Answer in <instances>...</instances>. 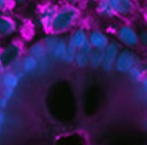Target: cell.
Segmentation results:
<instances>
[{"mask_svg":"<svg viewBox=\"0 0 147 145\" xmlns=\"http://www.w3.org/2000/svg\"><path fill=\"white\" fill-rule=\"evenodd\" d=\"M138 89L140 90V91H139L140 97H141L142 101L145 102V101H146V98H147V77L144 78V79L138 84Z\"/></svg>","mask_w":147,"mask_h":145,"instance_id":"44dd1931","label":"cell"},{"mask_svg":"<svg viewBox=\"0 0 147 145\" xmlns=\"http://www.w3.org/2000/svg\"><path fill=\"white\" fill-rule=\"evenodd\" d=\"M95 12L96 14L102 17V18H107V20H111L114 17H116L115 12L109 2V0H96L95 3Z\"/></svg>","mask_w":147,"mask_h":145,"instance_id":"9a60e30c","label":"cell"},{"mask_svg":"<svg viewBox=\"0 0 147 145\" xmlns=\"http://www.w3.org/2000/svg\"><path fill=\"white\" fill-rule=\"evenodd\" d=\"M26 53L31 55L33 59H36V61L38 62V75H45L49 71L53 62L48 56L41 40H37L30 44V46L26 49Z\"/></svg>","mask_w":147,"mask_h":145,"instance_id":"277c9868","label":"cell"},{"mask_svg":"<svg viewBox=\"0 0 147 145\" xmlns=\"http://www.w3.org/2000/svg\"><path fill=\"white\" fill-rule=\"evenodd\" d=\"M134 2H141V1H145V0H133Z\"/></svg>","mask_w":147,"mask_h":145,"instance_id":"1f68e13d","label":"cell"},{"mask_svg":"<svg viewBox=\"0 0 147 145\" xmlns=\"http://www.w3.org/2000/svg\"><path fill=\"white\" fill-rule=\"evenodd\" d=\"M24 54V45L20 40H11L2 45L0 49V62L5 69H9L15 62L20 61Z\"/></svg>","mask_w":147,"mask_h":145,"instance_id":"7a4b0ae2","label":"cell"},{"mask_svg":"<svg viewBox=\"0 0 147 145\" xmlns=\"http://www.w3.org/2000/svg\"><path fill=\"white\" fill-rule=\"evenodd\" d=\"M87 40L92 48L94 49H105V47L110 41L109 35L101 29H91L87 33Z\"/></svg>","mask_w":147,"mask_h":145,"instance_id":"8fae6325","label":"cell"},{"mask_svg":"<svg viewBox=\"0 0 147 145\" xmlns=\"http://www.w3.org/2000/svg\"><path fill=\"white\" fill-rule=\"evenodd\" d=\"M18 30V23L17 21L8 14L2 13L0 16V38L3 39H9L14 35H16Z\"/></svg>","mask_w":147,"mask_h":145,"instance_id":"30bf717a","label":"cell"},{"mask_svg":"<svg viewBox=\"0 0 147 145\" xmlns=\"http://www.w3.org/2000/svg\"><path fill=\"white\" fill-rule=\"evenodd\" d=\"M11 1V3H16V5H22V3H24L26 0H10Z\"/></svg>","mask_w":147,"mask_h":145,"instance_id":"83f0119b","label":"cell"},{"mask_svg":"<svg viewBox=\"0 0 147 145\" xmlns=\"http://www.w3.org/2000/svg\"><path fill=\"white\" fill-rule=\"evenodd\" d=\"M59 37L60 36H57V35H54L52 32H47L46 36L42 38L41 43H42L48 56H51V54H52V52H53V49H54V47H55V45L59 40Z\"/></svg>","mask_w":147,"mask_h":145,"instance_id":"ac0fdd59","label":"cell"},{"mask_svg":"<svg viewBox=\"0 0 147 145\" xmlns=\"http://www.w3.org/2000/svg\"><path fill=\"white\" fill-rule=\"evenodd\" d=\"M67 48H68V41H67V37L64 36H60L59 37V40L51 54V60L53 63H63V59H64V55H65V52H67Z\"/></svg>","mask_w":147,"mask_h":145,"instance_id":"4fadbf2b","label":"cell"},{"mask_svg":"<svg viewBox=\"0 0 147 145\" xmlns=\"http://www.w3.org/2000/svg\"><path fill=\"white\" fill-rule=\"evenodd\" d=\"M44 2H55L56 0H42Z\"/></svg>","mask_w":147,"mask_h":145,"instance_id":"f546056e","label":"cell"},{"mask_svg":"<svg viewBox=\"0 0 147 145\" xmlns=\"http://www.w3.org/2000/svg\"><path fill=\"white\" fill-rule=\"evenodd\" d=\"M3 71H5V68H3V66H2V64H1V62H0V75H1Z\"/></svg>","mask_w":147,"mask_h":145,"instance_id":"f1b7e54d","label":"cell"},{"mask_svg":"<svg viewBox=\"0 0 147 145\" xmlns=\"http://www.w3.org/2000/svg\"><path fill=\"white\" fill-rule=\"evenodd\" d=\"M87 33L88 30L83 25L75 26L68 35L67 41L70 46H72L76 49H82L86 44H88L87 40Z\"/></svg>","mask_w":147,"mask_h":145,"instance_id":"ba28073f","label":"cell"},{"mask_svg":"<svg viewBox=\"0 0 147 145\" xmlns=\"http://www.w3.org/2000/svg\"><path fill=\"white\" fill-rule=\"evenodd\" d=\"M8 123V115L6 110L0 109V128H3Z\"/></svg>","mask_w":147,"mask_h":145,"instance_id":"cb8c5ba5","label":"cell"},{"mask_svg":"<svg viewBox=\"0 0 147 145\" xmlns=\"http://www.w3.org/2000/svg\"><path fill=\"white\" fill-rule=\"evenodd\" d=\"M138 39H139V45H141L142 47L147 46V31L145 29L138 31Z\"/></svg>","mask_w":147,"mask_h":145,"instance_id":"603a6c76","label":"cell"},{"mask_svg":"<svg viewBox=\"0 0 147 145\" xmlns=\"http://www.w3.org/2000/svg\"><path fill=\"white\" fill-rule=\"evenodd\" d=\"M23 79L22 76L11 71L10 69H5V71L0 75V90L2 89H13L17 90Z\"/></svg>","mask_w":147,"mask_h":145,"instance_id":"7c38bea8","label":"cell"},{"mask_svg":"<svg viewBox=\"0 0 147 145\" xmlns=\"http://www.w3.org/2000/svg\"><path fill=\"white\" fill-rule=\"evenodd\" d=\"M103 61V49H94L92 48L88 53V68L91 69H101V64Z\"/></svg>","mask_w":147,"mask_h":145,"instance_id":"e0dca14e","label":"cell"},{"mask_svg":"<svg viewBox=\"0 0 147 145\" xmlns=\"http://www.w3.org/2000/svg\"><path fill=\"white\" fill-rule=\"evenodd\" d=\"M80 18L82 9L78 6L67 3L59 5L48 32H52L57 36H64L78 25Z\"/></svg>","mask_w":147,"mask_h":145,"instance_id":"6da1fadb","label":"cell"},{"mask_svg":"<svg viewBox=\"0 0 147 145\" xmlns=\"http://www.w3.org/2000/svg\"><path fill=\"white\" fill-rule=\"evenodd\" d=\"M1 14H2V13H1V12H0V16H1Z\"/></svg>","mask_w":147,"mask_h":145,"instance_id":"836d02e7","label":"cell"},{"mask_svg":"<svg viewBox=\"0 0 147 145\" xmlns=\"http://www.w3.org/2000/svg\"><path fill=\"white\" fill-rule=\"evenodd\" d=\"M11 1L10 0H0V12L3 13L10 8Z\"/></svg>","mask_w":147,"mask_h":145,"instance_id":"d4e9b609","label":"cell"},{"mask_svg":"<svg viewBox=\"0 0 147 145\" xmlns=\"http://www.w3.org/2000/svg\"><path fill=\"white\" fill-rule=\"evenodd\" d=\"M16 94V90H13V89H2L0 90V96L7 100H11Z\"/></svg>","mask_w":147,"mask_h":145,"instance_id":"7402d4cb","label":"cell"},{"mask_svg":"<svg viewBox=\"0 0 147 145\" xmlns=\"http://www.w3.org/2000/svg\"><path fill=\"white\" fill-rule=\"evenodd\" d=\"M140 62H142V60L134 52V49L122 47L115 61L113 71H116L119 75H127V72Z\"/></svg>","mask_w":147,"mask_h":145,"instance_id":"3957f363","label":"cell"},{"mask_svg":"<svg viewBox=\"0 0 147 145\" xmlns=\"http://www.w3.org/2000/svg\"><path fill=\"white\" fill-rule=\"evenodd\" d=\"M59 5L56 2H44L38 12V22L45 31H49L53 18L56 14Z\"/></svg>","mask_w":147,"mask_h":145,"instance_id":"52a82bcc","label":"cell"},{"mask_svg":"<svg viewBox=\"0 0 147 145\" xmlns=\"http://www.w3.org/2000/svg\"><path fill=\"white\" fill-rule=\"evenodd\" d=\"M76 52H77V49L68 44V48H67V52H65V55H64V59H63V63L67 64V66H72Z\"/></svg>","mask_w":147,"mask_h":145,"instance_id":"ffe728a7","label":"cell"},{"mask_svg":"<svg viewBox=\"0 0 147 145\" xmlns=\"http://www.w3.org/2000/svg\"><path fill=\"white\" fill-rule=\"evenodd\" d=\"M127 76H129L130 81H131L133 84L138 85L144 78L147 77V76H146V66H145V63H144V62H140L139 64L134 66V67L127 72Z\"/></svg>","mask_w":147,"mask_h":145,"instance_id":"2e32d148","label":"cell"},{"mask_svg":"<svg viewBox=\"0 0 147 145\" xmlns=\"http://www.w3.org/2000/svg\"><path fill=\"white\" fill-rule=\"evenodd\" d=\"M20 64H21V70H22L24 76H26V75L28 76L34 75V74L38 72V62L36 61V59H33L28 53H25L21 58Z\"/></svg>","mask_w":147,"mask_h":145,"instance_id":"5bb4252c","label":"cell"},{"mask_svg":"<svg viewBox=\"0 0 147 145\" xmlns=\"http://www.w3.org/2000/svg\"><path fill=\"white\" fill-rule=\"evenodd\" d=\"M2 45H3V43H2V39L0 38V49H1V47H2Z\"/></svg>","mask_w":147,"mask_h":145,"instance_id":"4dcf8cb0","label":"cell"},{"mask_svg":"<svg viewBox=\"0 0 147 145\" xmlns=\"http://www.w3.org/2000/svg\"><path fill=\"white\" fill-rule=\"evenodd\" d=\"M1 133H2V128H0V136H1Z\"/></svg>","mask_w":147,"mask_h":145,"instance_id":"d6a6232c","label":"cell"},{"mask_svg":"<svg viewBox=\"0 0 147 145\" xmlns=\"http://www.w3.org/2000/svg\"><path fill=\"white\" fill-rule=\"evenodd\" d=\"M0 97H1V96H0Z\"/></svg>","mask_w":147,"mask_h":145,"instance_id":"e575fe53","label":"cell"},{"mask_svg":"<svg viewBox=\"0 0 147 145\" xmlns=\"http://www.w3.org/2000/svg\"><path fill=\"white\" fill-rule=\"evenodd\" d=\"M115 15L121 18H127L132 16L137 9V2L133 0H109Z\"/></svg>","mask_w":147,"mask_h":145,"instance_id":"9c48e42d","label":"cell"},{"mask_svg":"<svg viewBox=\"0 0 147 145\" xmlns=\"http://www.w3.org/2000/svg\"><path fill=\"white\" fill-rule=\"evenodd\" d=\"M74 64L78 69L88 68V53L83 51V49H77L76 55H75V60H74Z\"/></svg>","mask_w":147,"mask_h":145,"instance_id":"d6986e66","label":"cell"},{"mask_svg":"<svg viewBox=\"0 0 147 145\" xmlns=\"http://www.w3.org/2000/svg\"><path fill=\"white\" fill-rule=\"evenodd\" d=\"M9 104H10V101H9V100H7V99H5V98L0 97V109L6 110V109L8 108V106H9Z\"/></svg>","mask_w":147,"mask_h":145,"instance_id":"484cf974","label":"cell"},{"mask_svg":"<svg viewBox=\"0 0 147 145\" xmlns=\"http://www.w3.org/2000/svg\"><path fill=\"white\" fill-rule=\"evenodd\" d=\"M116 41L124 48H137L139 46L138 30L129 23L119 24L116 29Z\"/></svg>","mask_w":147,"mask_h":145,"instance_id":"5b68a950","label":"cell"},{"mask_svg":"<svg viewBox=\"0 0 147 145\" xmlns=\"http://www.w3.org/2000/svg\"><path fill=\"white\" fill-rule=\"evenodd\" d=\"M122 46L115 40L110 39L108 45L103 49V61L101 64V70L105 72H110L114 70V64L117 59V55L121 51Z\"/></svg>","mask_w":147,"mask_h":145,"instance_id":"8992f818","label":"cell"},{"mask_svg":"<svg viewBox=\"0 0 147 145\" xmlns=\"http://www.w3.org/2000/svg\"><path fill=\"white\" fill-rule=\"evenodd\" d=\"M63 3H67V5H76L78 6L83 0H62Z\"/></svg>","mask_w":147,"mask_h":145,"instance_id":"4316f807","label":"cell"}]
</instances>
